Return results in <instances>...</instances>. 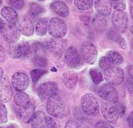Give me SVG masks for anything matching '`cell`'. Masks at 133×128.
I'll return each instance as SVG.
<instances>
[{
    "instance_id": "1",
    "label": "cell",
    "mask_w": 133,
    "mask_h": 128,
    "mask_svg": "<svg viewBox=\"0 0 133 128\" xmlns=\"http://www.w3.org/2000/svg\"><path fill=\"white\" fill-rule=\"evenodd\" d=\"M46 111L52 118L62 119L67 115V107L64 100L56 94L46 100Z\"/></svg>"
},
{
    "instance_id": "2",
    "label": "cell",
    "mask_w": 133,
    "mask_h": 128,
    "mask_svg": "<svg viewBox=\"0 0 133 128\" xmlns=\"http://www.w3.org/2000/svg\"><path fill=\"white\" fill-rule=\"evenodd\" d=\"M81 105L83 111L91 116L98 115L101 111L99 102L92 93H86L82 96Z\"/></svg>"
},
{
    "instance_id": "3",
    "label": "cell",
    "mask_w": 133,
    "mask_h": 128,
    "mask_svg": "<svg viewBox=\"0 0 133 128\" xmlns=\"http://www.w3.org/2000/svg\"><path fill=\"white\" fill-rule=\"evenodd\" d=\"M0 32L9 43L16 42L20 38V32L16 25L7 21H0Z\"/></svg>"
},
{
    "instance_id": "4",
    "label": "cell",
    "mask_w": 133,
    "mask_h": 128,
    "mask_svg": "<svg viewBox=\"0 0 133 128\" xmlns=\"http://www.w3.org/2000/svg\"><path fill=\"white\" fill-rule=\"evenodd\" d=\"M48 32L52 37L62 39L66 36L68 27L62 20L53 18L48 23Z\"/></svg>"
},
{
    "instance_id": "5",
    "label": "cell",
    "mask_w": 133,
    "mask_h": 128,
    "mask_svg": "<svg viewBox=\"0 0 133 128\" xmlns=\"http://www.w3.org/2000/svg\"><path fill=\"white\" fill-rule=\"evenodd\" d=\"M103 76L107 83L113 86H118L123 82L125 73L121 68L118 66H112L104 70Z\"/></svg>"
},
{
    "instance_id": "6",
    "label": "cell",
    "mask_w": 133,
    "mask_h": 128,
    "mask_svg": "<svg viewBox=\"0 0 133 128\" xmlns=\"http://www.w3.org/2000/svg\"><path fill=\"white\" fill-rule=\"evenodd\" d=\"M80 55L84 62L88 65H94L97 59V49L92 42H85L81 46Z\"/></svg>"
},
{
    "instance_id": "7",
    "label": "cell",
    "mask_w": 133,
    "mask_h": 128,
    "mask_svg": "<svg viewBox=\"0 0 133 128\" xmlns=\"http://www.w3.org/2000/svg\"><path fill=\"white\" fill-rule=\"evenodd\" d=\"M112 24L114 30L120 33L126 31L129 25L127 14L123 11H114L111 16Z\"/></svg>"
},
{
    "instance_id": "8",
    "label": "cell",
    "mask_w": 133,
    "mask_h": 128,
    "mask_svg": "<svg viewBox=\"0 0 133 128\" xmlns=\"http://www.w3.org/2000/svg\"><path fill=\"white\" fill-rule=\"evenodd\" d=\"M65 61L66 65L74 69L79 68L82 65V59L80 53L74 46H69L65 52Z\"/></svg>"
},
{
    "instance_id": "9",
    "label": "cell",
    "mask_w": 133,
    "mask_h": 128,
    "mask_svg": "<svg viewBox=\"0 0 133 128\" xmlns=\"http://www.w3.org/2000/svg\"><path fill=\"white\" fill-rule=\"evenodd\" d=\"M12 88L18 92H24L29 86V78L26 73L23 71L15 72L11 78Z\"/></svg>"
},
{
    "instance_id": "10",
    "label": "cell",
    "mask_w": 133,
    "mask_h": 128,
    "mask_svg": "<svg viewBox=\"0 0 133 128\" xmlns=\"http://www.w3.org/2000/svg\"><path fill=\"white\" fill-rule=\"evenodd\" d=\"M59 88L56 83L48 81L41 84L37 90V95L42 101L47 100L51 96L58 94Z\"/></svg>"
},
{
    "instance_id": "11",
    "label": "cell",
    "mask_w": 133,
    "mask_h": 128,
    "mask_svg": "<svg viewBox=\"0 0 133 128\" xmlns=\"http://www.w3.org/2000/svg\"><path fill=\"white\" fill-rule=\"evenodd\" d=\"M97 92L101 98L108 102L115 103L118 101V92L113 85H110L109 83L103 84L97 89Z\"/></svg>"
},
{
    "instance_id": "12",
    "label": "cell",
    "mask_w": 133,
    "mask_h": 128,
    "mask_svg": "<svg viewBox=\"0 0 133 128\" xmlns=\"http://www.w3.org/2000/svg\"><path fill=\"white\" fill-rule=\"evenodd\" d=\"M16 24V27L22 35L25 37H31L34 32V27L31 19L26 15H23L20 17Z\"/></svg>"
},
{
    "instance_id": "13",
    "label": "cell",
    "mask_w": 133,
    "mask_h": 128,
    "mask_svg": "<svg viewBox=\"0 0 133 128\" xmlns=\"http://www.w3.org/2000/svg\"><path fill=\"white\" fill-rule=\"evenodd\" d=\"M101 106V111L104 119L110 124H116L118 121L119 115L113 105L108 102H103Z\"/></svg>"
},
{
    "instance_id": "14",
    "label": "cell",
    "mask_w": 133,
    "mask_h": 128,
    "mask_svg": "<svg viewBox=\"0 0 133 128\" xmlns=\"http://www.w3.org/2000/svg\"><path fill=\"white\" fill-rule=\"evenodd\" d=\"M15 112L17 116L24 123H30L35 114V106L33 103H30L24 107H16Z\"/></svg>"
},
{
    "instance_id": "15",
    "label": "cell",
    "mask_w": 133,
    "mask_h": 128,
    "mask_svg": "<svg viewBox=\"0 0 133 128\" xmlns=\"http://www.w3.org/2000/svg\"><path fill=\"white\" fill-rule=\"evenodd\" d=\"M45 49H47L52 54L55 55H60L65 51L66 47V42L63 39L54 38L47 41L45 45Z\"/></svg>"
},
{
    "instance_id": "16",
    "label": "cell",
    "mask_w": 133,
    "mask_h": 128,
    "mask_svg": "<svg viewBox=\"0 0 133 128\" xmlns=\"http://www.w3.org/2000/svg\"><path fill=\"white\" fill-rule=\"evenodd\" d=\"M13 96V90L9 79L3 77L0 80V102H8Z\"/></svg>"
},
{
    "instance_id": "17",
    "label": "cell",
    "mask_w": 133,
    "mask_h": 128,
    "mask_svg": "<svg viewBox=\"0 0 133 128\" xmlns=\"http://www.w3.org/2000/svg\"><path fill=\"white\" fill-rule=\"evenodd\" d=\"M94 7L98 14L105 17L110 15L113 8L110 0H95Z\"/></svg>"
},
{
    "instance_id": "18",
    "label": "cell",
    "mask_w": 133,
    "mask_h": 128,
    "mask_svg": "<svg viewBox=\"0 0 133 128\" xmlns=\"http://www.w3.org/2000/svg\"><path fill=\"white\" fill-rule=\"evenodd\" d=\"M50 9L56 15L62 17H67L69 15L68 5L62 1H54L50 4Z\"/></svg>"
},
{
    "instance_id": "19",
    "label": "cell",
    "mask_w": 133,
    "mask_h": 128,
    "mask_svg": "<svg viewBox=\"0 0 133 128\" xmlns=\"http://www.w3.org/2000/svg\"><path fill=\"white\" fill-rule=\"evenodd\" d=\"M1 15L7 22L11 24H15L18 19V13L16 10L10 6L3 7L1 10Z\"/></svg>"
},
{
    "instance_id": "20",
    "label": "cell",
    "mask_w": 133,
    "mask_h": 128,
    "mask_svg": "<svg viewBox=\"0 0 133 128\" xmlns=\"http://www.w3.org/2000/svg\"><path fill=\"white\" fill-rule=\"evenodd\" d=\"M46 115L44 112L38 111L35 112L34 117L31 120V126L32 128H46Z\"/></svg>"
},
{
    "instance_id": "21",
    "label": "cell",
    "mask_w": 133,
    "mask_h": 128,
    "mask_svg": "<svg viewBox=\"0 0 133 128\" xmlns=\"http://www.w3.org/2000/svg\"><path fill=\"white\" fill-rule=\"evenodd\" d=\"M62 80L64 85L69 89H73L78 82V74L73 71H67L63 74Z\"/></svg>"
},
{
    "instance_id": "22",
    "label": "cell",
    "mask_w": 133,
    "mask_h": 128,
    "mask_svg": "<svg viewBox=\"0 0 133 128\" xmlns=\"http://www.w3.org/2000/svg\"><path fill=\"white\" fill-rule=\"evenodd\" d=\"M7 52L11 59H18L22 57L21 44L16 42H10L7 47Z\"/></svg>"
},
{
    "instance_id": "23",
    "label": "cell",
    "mask_w": 133,
    "mask_h": 128,
    "mask_svg": "<svg viewBox=\"0 0 133 128\" xmlns=\"http://www.w3.org/2000/svg\"><path fill=\"white\" fill-rule=\"evenodd\" d=\"M22 46V57L27 59H33L37 55L34 42H24L21 44Z\"/></svg>"
},
{
    "instance_id": "24",
    "label": "cell",
    "mask_w": 133,
    "mask_h": 128,
    "mask_svg": "<svg viewBox=\"0 0 133 128\" xmlns=\"http://www.w3.org/2000/svg\"><path fill=\"white\" fill-rule=\"evenodd\" d=\"M14 103L16 107H24L31 103V99L27 93L18 92L14 96Z\"/></svg>"
},
{
    "instance_id": "25",
    "label": "cell",
    "mask_w": 133,
    "mask_h": 128,
    "mask_svg": "<svg viewBox=\"0 0 133 128\" xmlns=\"http://www.w3.org/2000/svg\"><path fill=\"white\" fill-rule=\"evenodd\" d=\"M48 20L47 18H41L37 20L35 27V31L37 36H45L48 30Z\"/></svg>"
},
{
    "instance_id": "26",
    "label": "cell",
    "mask_w": 133,
    "mask_h": 128,
    "mask_svg": "<svg viewBox=\"0 0 133 128\" xmlns=\"http://www.w3.org/2000/svg\"><path fill=\"white\" fill-rule=\"evenodd\" d=\"M44 11H45L44 8L37 2H31L29 5L28 15L31 18H38Z\"/></svg>"
},
{
    "instance_id": "27",
    "label": "cell",
    "mask_w": 133,
    "mask_h": 128,
    "mask_svg": "<svg viewBox=\"0 0 133 128\" xmlns=\"http://www.w3.org/2000/svg\"><path fill=\"white\" fill-rule=\"evenodd\" d=\"M108 59L110 61L113 66H117L121 65L123 62V55L116 51H108L106 55H105Z\"/></svg>"
},
{
    "instance_id": "28",
    "label": "cell",
    "mask_w": 133,
    "mask_h": 128,
    "mask_svg": "<svg viewBox=\"0 0 133 128\" xmlns=\"http://www.w3.org/2000/svg\"><path fill=\"white\" fill-rule=\"evenodd\" d=\"M110 39H112L114 42H116L119 48L123 49H126V48H127V42H126V40L123 36L119 34L118 32L111 31L110 33Z\"/></svg>"
},
{
    "instance_id": "29",
    "label": "cell",
    "mask_w": 133,
    "mask_h": 128,
    "mask_svg": "<svg viewBox=\"0 0 133 128\" xmlns=\"http://www.w3.org/2000/svg\"><path fill=\"white\" fill-rule=\"evenodd\" d=\"M93 0H74V5L78 10L86 11L91 9Z\"/></svg>"
},
{
    "instance_id": "30",
    "label": "cell",
    "mask_w": 133,
    "mask_h": 128,
    "mask_svg": "<svg viewBox=\"0 0 133 128\" xmlns=\"http://www.w3.org/2000/svg\"><path fill=\"white\" fill-rule=\"evenodd\" d=\"M93 24L99 29H102L106 27V26L107 25V20L105 16L101 15L100 14L97 15L94 18H93Z\"/></svg>"
},
{
    "instance_id": "31",
    "label": "cell",
    "mask_w": 133,
    "mask_h": 128,
    "mask_svg": "<svg viewBox=\"0 0 133 128\" xmlns=\"http://www.w3.org/2000/svg\"><path fill=\"white\" fill-rule=\"evenodd\" d=\"M89 74L94 84H99L103 80L102 73L97 68H91L89 70Z\"/></svg>"
},
{
    "instance_id": "32",
    "label": "cell",
    "mask_w": 133,
    "mask_h": 128,
    "mask_svg": "<svg viewBox=\"0 0 133 128\" xmlns=\"http://www.w3.org/2000/svg\"><path fill=\"white\" fill-rule=\"evenodd\" d=\"M46 73H47V71L44 69L37 68L32 70L30 73V75H31V77L34 83H36L39 80V79L41 78L42 76H43L44 74H46Z\"/></svg>"
},
{
    "instance_id": "33",
    "label": "cell",
    "mask_w": 133,
    "mask_h": 128,
    "mask_svg": "<svg viewBox=\"0 0 133 128\" xmlns=\"http://www.w3.org/2000/svg\"><path fill=\"white\" fill-rule=\"evenodd\" d=\"M32 60H33V63L34 64V65L40 67V68H44L47 65L46 59L43 55H37Z\"/></svg>"
},
{
    "instance_id": "34",
    "label": "cell",
    "mask_w": 133,
    "mask_h": 128,
    "mask_svg": "<svg viewBox=\"0 0 133 128\" xmlns=\"http://www.w3.org/2000/svg\"><path fill=\"white\" fill-rule=\"evenodd\" d=\"M8 121V111L3 102H0V124H5Z\"/></svg>"
},
{
    "instance_id": "35",
    "label": "cell",
    "mask_w": 133,
    "mask_h": 128,
    "mask_svg": "<svg viewBox=\"0 0 133 128\" xmlns=\"http://www.w3.org/2000/svg\"><path fill=\"white\" fill-rule=\"evenodd\" d=\"M112 7L116 11H123L126 8L125 0H110Z\"/></svg>"
},
{
    "instance_id": "36",
    "label": "cell",
    "mask_w": 133,
    "mask_h": 128,
    "mask_svg": "<svg viewBox=\"0 0 133 128\" xmlns=\"http://www.w3.org/2000/svg\"><path fill=\"white\" fill-rule=\"evenodd\" d=\"M99 66L102 70H105L106 69L109 68L113 65L110 62V61L108 59V58L106 55H104V56H102L99 60Z\"/></svg>"
},
{
    "instance_id": "37",
    "label": "cell",
    "mask_w": 133,
    "mask_h": 128,
    "mask_svg": "<svg viewBox=\"0 0 133 128\" xmlns=\"http://www.w3.org/2000/svg\"><path fill=\"white\" fill-rule=\"evenodd\" d=\"M95 128H115L113 125L107 120H99L96 123Z\"/></svg>"
},
{
    "instance_id": "38",
    "label": "cell",
    "mask_w": 133,
    "mask_h": 128,
    "mask_svg": "<svg viewBox=\"0 0 133 128\" xmlns=\"http://www.w3.org/2000/svg\"><path fill=\"white\" fill-rule=\"evenodd\" d=\"M113 104H114V107L116 108L118 115H119L121 116L125 114V105H123L122 103H119L118 101L116 102L113 103Z\"/></svg>"
},
{
    "instance_id": "39",
    "label": "cell",
    "mask_w": 133,
    "mask_h": 128,
    "mask_svg": "<svg viewBox=\"0 0 133 128\" xmlns=\"http://www.w3.org/2000/svg\"><path fill=\"white\" fill-rule=\"evenodd\" d=\"M46 128H57V124L56 120L51 117L46 116Z\"/></svg>"
},
{
    "instance_id": "40",
    "label": "cell",
    "mask_w": 133,
    "mask_h": 128,
    "mask_svg": "<svg viewBox=\"0 0 133 128\" xmlns=\"http://www.w3.org/2000/svg\"><path fill=\"white\" fill-rule=\"evenodd\" d=\"M65 128H80V125L74 120H69L66 123Z\"/></svg>"
},
{
    "instance_id": "41",
    "label": "cell",
    "mask_w": 133,
    "mask_h": 128,
    "mask_svg": "<svg viewBox=\"0 0 133 128\" xmlns=\"http://www.w3.org/2000/svg\"><path fill=\"white\" fill-rule=\"evenodd\" d=\"M127 122L129 128H133V111L129 113L127 118Z\"/></svg>"
},
{
    "instance_id": "42",
    "label": "cell",
    "mask_w": 133,
    "mask_h": 128,
    "mask_svg": "<svg viewBox=\"0 0 133 128\" xmlns=\"http://www.w3.org/2000/svg\"><path fill=\"white\" fill-rule=\"evenodd\" d=\"M5 59V51L4 48L0 45V63L4 61Z\"/></svg>"
},
{
    "instance_id": "43",
    "label": "cell",
    "mask_w": 133,
    "mask_h": 128,
    "mask_svg": "<svg viewBox=\"0 0 133 128\" xmlns=\"http://www.w3.org/2000/svg\"><path fill=\"white\" fill-rule=\"evenodd\" d=\"M127 70H128V74L129 77L133 80V65H129L127 67Z\"/></svg>"
},
{
    "instance_id": "44",
    "label": "cell",
    "mask_w": 133,
    "mask_h": 128,
    "mask_svg": "<svg viewBox=\"0 0 133 128\" xmlns=\"http://www.w3.org/2000/svg\"><path fill=\"white\" fill-rule=\"evenodd\" d=\"M3 77H4V70H3V69L0 67V80L2 79Z\"/></svg>"
},
{
    "instance_id": "45",
    "label": "cell",
    "mask_w": 133,
    "mask_h": 128,
    "mask_svg": "<svg viewBox=\"0 0 133 128\" xmlns=\"http://www.w3.org/2000/svg\"><path fill=\"white\" fill-rule=\"evenodd\" d=\"M17 0H6V2L9 4V5H11L12 3H14L15 2H16Z\"/></svg>"
},
{
    "instance_id": "46",
    "label": "cell",
    "mask_w": 133,
    "mask_h": 128,
    "mask_svg": "<svg viewBox=\"0 0 133 128\" xmlns=\"http://www.w3.org/2000/svg\"><path fill=\"white\" fill-rule=\"evenodd\" d=\"M130 15H131V17L133 20V6L131 7V9H130Z\"/></svg>"
},
{
    "instance_id": "47",
    "label": "cell",
    "mask_w": 133,
    "mask_h": 128,
    "mask_svg": "<svg viewBox=\"0 0 133 128\" xmlns=\"http://www.w3.org/2000/svg\"><path fill=\"white\" fill-rule=\"evenodd\" d=\"M80 128H90L87 125H80Z\"/></svg>"
},
{
    "instance_id": "48",
    "label": "cell",
    "mask_w": 133,
    "mask_h": 128,
    "mask_svg": "<svg viewBox=\"0 0 133 128\" xmlns=\"http://www.w3.org/2000/svg\"><path fill=\"white\" fill-rule=\"evenodd\" d=\"M130 31H131V33H132V34L133 35V24L132 25V27H130Z\"/></svg>"
},
{
    "instance_id": "49",
    "label": "cell",
    "mask_w": 133,
    "mask_h": 128,
    "mask_svg": "<svg viewBox=\"0 0 133 128\" xmlns=\"http://www.w3.org/2000/svg\"><path fill=\"white\" fill-rule=\"evenodd\" d=\"M131 48H132V49L133 50V39H132V41H131Z\"/></svg>"
},
{
    "instance_id": "50",
    "label": "cell",
    "mask_w": 133,
    "mask_h": 128,
    "mask_svg": "<svg viewBox=\"0 0 133 128\" xmlns=\"http://www.w3.org/2000/svg\"><path fill=\"white\" fill-rule=\"evenodd\" d=\"M2 0H0V7L2 6Z\"/></svg>"
},
{
    "instance_id": "51",
    "label": "cell",
    "mask_w": 133,
    "mask_h": 128,
    "mask_svg": "<svg viewBox=\"0 0 133 128\" xmlns=\"http://www.w3.org/2000/svg\"><path fill=\"white\" fill-rule=\"evenodd\" d=\"M37 1H38V2H45L46 0H37Z\"/></svg>"
},
{
    "instance_id": "52",
    "label": "cell",
    "mask_w": 133,
    "mask_h": 128,
    "mask_svg": "<svg viewBox=\"0 0 133 128\" xmlns=\"http://www.w3.org/2000/svg\"><path fill=\"white\" fill-rule=\"evenodd\" d=\"M130 2H131L133 4V0H130Z\"/></svg>"
},
{
    "instance_id": "53",
    "label": "cell",
    "mask_w": 133,
    "mask_h": 128,
    "mask_svg": "<svg viewBox=\"0 0 133 128\" xmlns=\"http://www.w3.org/2000/svg\"><path fill=\"white\" fill-rule=\"evenodd\" d=\"M0 128H1V127H0Z\"/></svg>"
}]
</instances>
